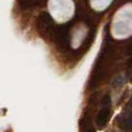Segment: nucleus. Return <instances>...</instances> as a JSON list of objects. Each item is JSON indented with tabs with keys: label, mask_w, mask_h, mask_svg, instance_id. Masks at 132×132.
I'll return each instance as SVG.
<instances>
[{
	"label": "nucleus",
	"mask_w": 132,
	"mask_h": 132,
	"mask_svg": "<svg viewBox=\"0 0 132 132\" xmlns=\"http://www.w3.org/2000/svg\"><path fill=\"white\" fill-rule=\"evenodd\" d=\"M131 114L130 111H127L126 113H124L120 118H119V127L122 130L128 131L131 128Z\"/></svg>",
	"instance_id": "20e7f679"
},
{
	"label": "nucleus",
	"mask_w": 132,
	"mask_h": 132,
	"mask_svg": "<svg viewBox=\"0 0 132 132\" xmlns=\"http://www.w3.org/2000/svg\"><path fill=\"white\" fill-rule=\"evenodd\" d=\"M110 103H111V97H110V95H109V94H105V95L103 96L102 100H101L102 108H109Z\"/></svg>",
	"instance_id": "423d86ee"
},
{
	"label": "nucleus",
	"mask_w": 132,
	"mask_h": 132,
	"mask_svg": "<svg viewBox=\"0 0 132 132\" xmlns=\"http://www.w3.org/2000/svg\"><path fill=\"white\" fill-rule=\"evenodd\" d=\"M89 124V118L88 117H85V118L81 120L80 122V126L81 128H86V126Z\"/></svg>",
	"instance_id": "6e6552de"
},
{
	"label": "nucleus",
	"mask_w": 132,
	"mask_h": 132,
	"mask_svg": "<svg viewBox=\"0 0 132 132\" xmlns=\"http://www.w3.org/2000/svg\"><path fill=\"white\" fill-rule=\"evenodd\" d=\"M108 116H109V108H102L100 111L97 113L96 118H95V123L98 127H103L108 121Z\"/></svg>",
	"instance_id": "7ed1b4c3"
},
{
	"label": "nucleus",
	"mask_w": 132,
	"mask_h": 132,
	"mask_svg": "<svg viewBox=\"0 0 132 132\" xmlns=\"http://www.w3.org/2000/svg\"><path fill=\"white\" fill-rule=\"evenodd\" d=\"M86 132H95V130L94 129H87Z\"/></svg>",
	"instance_id": "1a4fd4ad"
},
{
	"label": "nucleus",
	"mask_w": 132,
	"mask_h": 132,
	"mask_svg": "<svg viewBox=\"0 0 132 132\" xmlns=\"http://www.w3.org/2000/svg\"><path fill=\"white\" fill-rule=\"evenodd\" d=\"M72 24L66 23L64 25L57 26L53 30V39L57 47L61 51H65L70 45V29Z\"/></svg>",
	"instance_id": "f257e3e1"
},
{
	"label": "nucleus",
	"mask_w": 132,
	"mask_h": 132,
	"mask_svg": "<svg viewBox=\"0 0 132 132\" xmlns=\"http://www.w3.org/2000/svg\"><path fill=\"white\" fill-rule=\"evenodd\" d=\"M54 24H55L54 19L48 12L44 11L40 13L38 20H37V25H38V29L41 35H43L44 37H48L51 34V32H53Z\"/></svg>",
	"instance_id": "f03ea898"
},
{
	"label": "nucleus",
	"mask_w": 132,
	"mask_h": 132,
	"mask_svg": "<svg viewBox=\"0 0 132 132\" xmlns=\"http://www.w3.org/2000/svg\"><path fill=\"white\" fill-rule=\"evenodd\" d=\"M124 82V79H123V77H121V76H119L117 78H115L114 80H113V86H121L122 84Z\"/></svg>",
	"instance_id": "0eeeda50"
},
{
	"label": "nucleus",
	"mask_w": 132,
	"mask_h": 132,
	"mask_svg": "<svg viewBox=\"0 0 132 132\" xmlns=\"http://www.w3.org/2000/svg\"><path fill=\"white\" fill-rule=\"evenodd\" d=\"M18 4L22 9H28V8L35 6V5H38L39 2H36V1H19Z\"/></svg>",
	"instance_id": "39448f33"
}]
</instances>
